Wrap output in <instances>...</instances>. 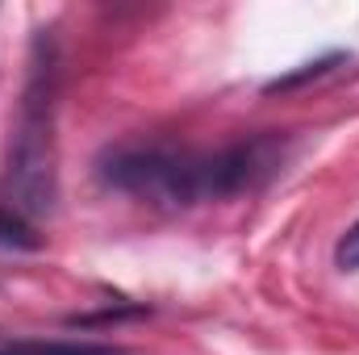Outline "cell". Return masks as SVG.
<instances>
[{
	"label": "cell",
	"mask_w": 359,
	"mask_h": 355,
	"mask_svg": "<svg viewBox=\"0 0 359 355\" xmlns=\"http://www.w3.org/2000/svg\"><path fill=\"white\" fill-rule=\"evenodd\" d=\"M284 142L259 134L247 142H230L222 151H196L172 142H121L100 155V180L117 192H130L151 205L188 209L205 201H226L259 188L280 168Z\"/></svg>",
	"instance_id": "cell-1"
},
{
	"label": "cell",
	"mask_w": 359,
	"mask_h": 355,
	"mask_svg": "<svg viewBox=\"0 0 359 355\" xmlns=\"http://www.w3.org/2000/svg\"><path fill=\"white\" fill-rule=\"evenodd\" d=\"M0 355H113V347L88 339H17L0 343Z\"/></svg>",
	"instance_id": "cell-3"
},
{
	"label": "cell",
	"mask_w": 359,
	"mask_h": 355,
	"mask_svg": "<svg viewBox=\"0 0 359 355\" xmlns=\"http://www.w3.org/2000/svg\"><path fill=\"white\" fill-rule=\"evenodd\" d=\"M0 243H4V247H17V251H34L42 239L34 234V226H29L13 205H8V209L0 205Z\"/></svg>",
	"instance_id": "cell-4"
},
{
	"label": "cell",
	"mask_w": 359,
	"mask_h": 355,
	"mask_svg": "<svg viewBox=\"0 0 359 355\" xmlns=\"http://www.w3.org/2000/svg\"><path fill=\"white\" fill-rule=\"evenodd\" d=\"M334 260L343 272H359V222L339 239V247H334Z\"/></svg>",
	"instance_id": "cell-5"
},
{
	"label": "cell",
	"mask_w": 359,
	"mask_h": 355,
	"mask_svg": "<svg viewBox=\"0 0 359 355\" xmlns=\"http://www.w3.org/2000/svg\"><path fill=\"white\" fill-rule=\"evenodd\" d=\"M55 96H59V55H55V38L42 29L29 51V80H25L21 109H17V121L8 130V151H4L8 201L21 217H50L59 201Z\"/></svg>",
	"instance_id": "cell-2"
}]
</instances>
